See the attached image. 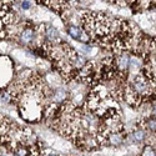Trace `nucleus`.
<instances>
[{
  "label": "nucleus",
  "instance_id": "obj_1",
  "mask_svg": "<svg viewBox=\"0 0 156 156\" xmlns=\"http://www.w3.org/2000/svg\"><path fill=\"white\" fill-rule=\"evenodd\" d=\"M45 36H46V39H48L50 43H56V41H59V37H60L59 31H58L55 28H53V27H48V28H46V30H45Z\"/></svg>",
  "mask_w": 156,
  "mask_h": 156
},
{
  "label": "nucleus",
  "instance_id": "obj_2",
  "mask_svg": "<svg viewBox=\"0 0 156 156\" xmlns=\"http://www.w3.org/2000/svg\"><path fill=\"white\" fill-rule=\"evenodd\" d=\"M34 36H35L34 30H33V29H30V28H27V29H24V30L20 33V36H19V37H20L21 43H24V44H28V43L33 41Z\"/></svg>",
  "mask_w": 156,
  "mask_h": 156
},
{
  "label": "nucleus",
  "instance_id": "obj_3",
  "mask_svg": "<svg viewBox=\"0 0 156 156\" xmlns=\"http://www.w3.org/2000/svg\"><path fill=\"white\" fill-rule=\"evenodd\" d=\"M106 141H108V144H110V145H119V144H121V141H122V137H121V135L118 133V131H112V133H108V135H106V139H105Z\"/></svg>",
  "mask_w": 156,
  "mask_h": 156
},
{
  "label": "nucleus",
  "instance_id": "obj_4",
  "mask_svg": "<svg viewBox=\"0 0 156 156\" xmlns=\"http://www.w3.org/2000/svg\"><path fill=\"white\" fill-rule=\"evenodd\" d=\"M68 33L69 35L75 39V40H80V36L83 34V30L80 29V27H76V25H70L69 29H68Z\"/></svg>",
  "mask_w": 156,
  "mask_h": 156
},
{
  "label": "nucleus",
  "instance_id": "obj_5",
  "mask_svg": "<svg viewBox=\"0 0 156 156\" xmlns=\"http://www.w3.org/2000/svg\"><path fill=\"white\" fill-rule=\"evenodd\" d=\"M129 61H130V56L127 54H122L119 58L118 65H119V69L120 70H125L126 68H129Z\"/></svg>",
  "mask_w": 156,
  "mask_h": 156
},
{
  "label": "nucleus",
  "instance_id": "obj_6",
  "mask_svg": "<svg viewBox=\"0 0 156 156\" xmlns=\"http://www.w3.org/2000/svg\"><path fill=\"white\" fill-rule=\"evenodd\" d=\"M65 99H66V93L62 89H59L54 93L53 95V101L54 102H62Z\"/></svg>",
  "mask_w": 156,
  "mask_h": 156
},
{
  "label": "nucleus",
  "instance_id": "obj_7",
  "mask_svg": "<svg viewBox=\"0 0 156 156\" xmlns=\"http://www.w3.org/2000/svg\"><path fill=\"white\" fill-rule=\"evenodd\" d=\"M133 139H134V141H136V142H141L142 140L145 139V133H144V130H140V129L135 130V131L133 133Z\"/></svg>",
  "mask_w": 156,
  "mask_h": 156
},
{
  "label": "nucleus",
  "instance_id": "obj_8",
  "mask_svg": "<svg viewBox=\"0 0 156 156\" xmlns=\"http://www.w3.org/2000/svg\"><path fill=\"white\" fill-rule=\"evenodd\" d=\"M141 156H156V151L151 146H145L144 150H142Z\"/></svg>",
  "mask_w": 156,
  "mask_h": 156
},
{
  "label": "nucleus",
  "instance_id": "obj_9",
  "mask_svg": "<svg viewBox=\"0 0 156 156\" xmlns=\"http://www.w3.org/2000/svg\"><path fill=\"white\" fill-rule=\"evenodd\" d=\"M146 127L150 129L151 131H156V119H154V118L147 119V121H146Z\"/></svg>",
  "mask_w": 156,
  "mask_h": 156
},
{
  "label": "nucleus",
  "instance_id": "obj_10",
  "mask_svg": "<svg viewBox=\"0 0 156 156\" xmlns=\"http://www.w3.org/2000/svg\"><path fill=\"white\" fill-rule=\"evenodd\" d=\"M30 6H31V5H30V3L28 2V0H24V2L21 3V8H23L24 10H28V9H30Z\"/></svg>",
  "mask_w": 156,
  "mask_h": 156
},
{
  "label": "nucleus",
  "instance_id": "obj_11",
  "mask_svg": "<svg viewBox=\"0 0 156 156\" xmlns=\"http://www.w3.org/2000/svg\"><path fill=\"white\" fill-rule=\"evenodd\" d=\"M45 156H55V155H53V154H49V155H45Z\"/></svg>",
  "mask_w": 156,
  "mask_h": 156
},
{
  "label": "nucleus",
  "instance_id": "obj_12",
  "mask_svg": "<svg viewBox=\"0 0 156 156\" xmlns=\"http://www.w3.org/2000/svg\"><path fill=\"white\" fill-rule=\"evenodd\" d=\"M154 110H155V114H156V105H155V108H154Z\"/></svg>",
  "mask_w": 156,
  "mask_h": 156
}]
</instances>
